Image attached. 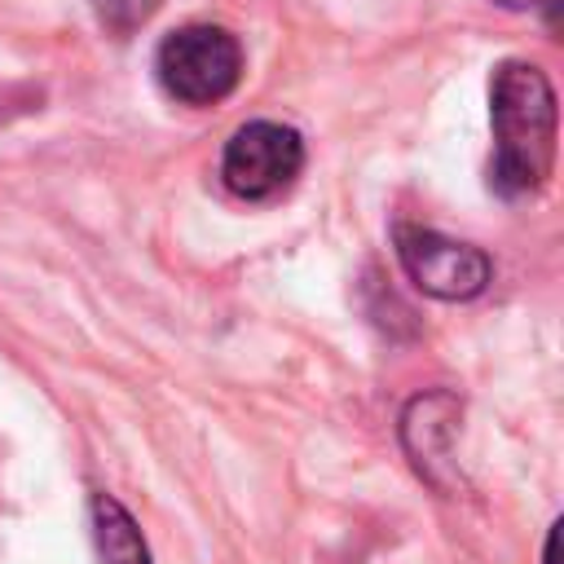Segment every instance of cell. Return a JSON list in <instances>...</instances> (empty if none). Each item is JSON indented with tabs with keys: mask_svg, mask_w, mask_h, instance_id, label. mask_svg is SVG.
Instances as JSON below:
<instances>
[{
	"mask_svg": "<svg viewBox=\"0 0 564 564\" xmlns=\"http://www.w3.org/2000/svg\"><path fill=\"white\" fill-rule=\"evenodd\" d=\"M93 538H97L101 564H150V546L137 520L110 494H93Z\"/></svg>",
	"mask_w": 564,
	"mask_h": 564,
	"instance_id": "5",
	"label": "cell"
},
{
	"mask_svg": "<svg viewBox=\"0 0 564 564\" xmlns=\"http://www.w3.org/2000/svg\"><path fill=\"white\" fill-rule=\"evenodd\" d=\"M159 79L176 101L189 106H212L238 88L242 75V48L225 26L194 22L172 31L159 44Z\"/></svg>",
	"mask_w": 564,
	"mask_h": 564,
	"instance_id": "2",
	"label": "cell"
},
{
	"mask_svg": "<svg viewBox=\"0 0 564 564\" xmlns=\"http://www.w3.org/2000/svg\"><path fill=\"white\" fill-rule=\"evenodd\" d=\"M489 119H494V189L529 194L546 185L555 163V93L546 75L529 62H502L489 84Z\"/></svg>",
	"mask_w": 564,
	"mask_h": 564,
	"instance_id": "1",
	"label": "cell"
},
{
	"mask_svg": "<svg viewBox=\"0 0 564 564\" xmlns=\"http://www.w3.org/2000/svg\"><path fill=\"white\" fill-rule=\"evenodd\" d=\"M154 4L159 0H93V9H97V18L115 31V35H128V31H137L150 13H154Z\"/></svg>",
	"mask_w": 564,
	"mask_h": 564,
	"instance_id": "6",
	"label": "cell"
},
{
	"mask_svg": "<svg viewBox=\"0 0 564 564\" xmlns=\"http://www.w3.org/2000/svg\"><path fill=\"white\" fill-rule=\"evenodd\" d=\"M300 167H304L300 132L273 119L242 123L225 141V159H220V176L238 198H273L300 176Z\"/></svg>",
	"mask_w": 564,
	"mask_h": 564,
	"instance_id": "3",
	"label": "cell"
},
{
	"mask_svg": "<svg viewBox=\"0 0 564 564\" xmlns=\"http://www.w3.org/2000/svg\"><path fill=\"white\" fill-rule=\"evenodd\" d=\"M502 4H533V0H502Z\"/></svg>",
	"mask_w": 564,
	"mask_h": 564,
	"instance_id": "8",
	"label": "cell"
},
{
	"mask_svg": "<svg viewBox=\"0 0 564 564\" xmlns=\"http://www.w3.org/2000/svg\"><path fill=\"white\" fill-rule=\"evenodd\" d=\"M555 551H560V524H551V533H546V555H542V564H555Z\"/></svg>",
	"mask_w": 564,
	"mask_h": 564,
	"instance_id": "7",
	"label": "cell"
},
{
	"mask_svg": "<svg viewBox=\"0 0 564 564\" xmlns=\"http://www.w3.org/2000/svg\"><path fill=\"white\" fill-rule=\"evenodd\" d=\"M397 260L410 282L436 300H471L489 286V256L471 242L445 238L423 225H397Z\"/></svg>",
	"mask_w": 564,
	"mask_h": 564,
	"instance_id": "4",
	"label": "cell"
}]
</instances>
